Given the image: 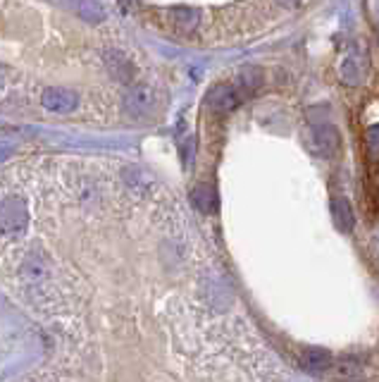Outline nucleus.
<instances>
[{
	"label": "nucleus",
	"instance_id": "39448f33",
	"mask_svg": "<svg viewBox=\"0 0 379 382\" xmlns=\"http://www.w3.org/2000/svg\"><path fill=\"white\" fill-rule=\"evenodd\" d=\"M243 103V96L234 84H217L215 88H210L208 93V105L217 112H229L234 108H239Z\"/></svg>",
	"mask_w": 379,
	"mask_h": 382
},
{
	"label": "nucleus",
	"instance_id": "f3484780",
	"mask_svg": "<svg viewBox=\"0 0 379 382\" xmlns=\"http://www.w3.org/2000/svg\"><path fill=\"white\" fill-rule=\"evenodd\" d=\"M3 79H5V69L0 67V84H3Z\"/></svg>",
	"mask_w": 379,
	"mask_h": 382
},
{
	"label": "nucleus",
	"instance_id": "6e6552de",
	"mask_svg": "<svg viewBox=\"0 0 379 382\" xmlns=\"http://www.w3.org/2000/svg\"><path fill=\"white\" fill-rule=\"evenodd\" d=\"M339 74H342L344 84L349 86H358L365 76V65H363V55L358 53L356 48L351 53H346V57L342 60V67H339Z\"/></svg>",
	"mask_w": 379,
	"mask_h": 382
},
{
	"label": "nucleus",
	"instance_id": "ddd939ff",
	"mask_svg": "<svg viewBox=\"0 0 379 382\" xmlns=\"http://www.w3.org/2000/svg\"><path fill=\"white\" fill-rule=\"evenodd\" d=\"M172 22L179 24V27H196L198 19H201V12L196 8H189V5H179V8L170 10Z\"/></svg>",
	"mask_w": 379,
	"mask_h": 382
},
{
	"label": "nucleus",
	"instance_id": "f8f14e48",
	"mask_svg": "<svg viewBox=\"0 0 379 382\" xmlns=\"http://www.w3.org/2000/svg\"><path fill=\"white\" fill-rule=\"evenodd\" d=\"M22 275H24L27 282H41V279H46L48 277L46 260H41L36 253H31V256H27V260H24V265H22Z\"/></svg>",
	"mask_w": 379,
	"mask_h": 382
},
{
	"label": "nucleus",
	"instance_id": "dca6fc26",
	"mask_svg": "<svg viewBox=\"0 0 379 382\" xmlns=\"http://www.w3.org/2000/svg\"><path fill=\"white\" fill-rule=\"evenodd\" d=\"M277 3L281 5V8H296L301 0H277Z\"/></svg>",
	"mask_w": 379,
	"mask_h": 382
},
{
	"label": "nucleus",
	"instance_id": "4468645a",
	"mask_svg": "<svg viewBox=\"0 0 379 382\" xmlns=\"http://www.w3.org/2000/svg\"><path fill=\"white\" fill-rule=\"evenodd\" d=\"M110 69H112V74L117 76V79H122V81L132 79V65L122 55H112L110 57Z\"/></svg>",
	"mask_w": 379,
	"mask_h": 382
},
{
	"label": "nucleus",
	"instance_id": "423d86ee",
	"mask_svg": "<svg viewBox=\"0 0 379 382\" xmlns=\"http://www.w3.org/2000/svg\"><path fill=\"white\" fill-rule=\"evenodd\" d=\"M55 3L69 12H74L76 17H81L88 24H98L105 19V10H103L98 0H55Z\"/></svg>",
	"mask_w": 379,
	"mask_h": 382
},
{
	"label": "nucleus",
	"instance_id": "0eeeda50",
	"mask_svg": "<svg viewBox=\"0 0 379 382\" xmlns=\"http://www.w3.org/2000/svg\"><path fill=\"white\" fill-rule=\"evenodd\" d=\"M301 366L305 368L308 373L313 375H327L332 371L334 361H332V354L325 352V349H317V347H305L301 349Z\"/></svg>",
	"mask_w": 379,
	"mask_h": 382
},
{
	"label": "nucleus",
	"instance_id": "1a4fd4ad",
	"mask_svg": "<svg viewBox=\"0 0 379 382\" xmlns=\"http://www.w3.org/2000/svg\"><path fill=\"white\" fill-rule=\"evenodd\" d=\"M262 81H265V74H262V69L255 67V65H250V67H243L241 69L239 76H236V81H234V86L239 88L243 98H248L250 93H255L262 86Z\"/></svg>",
	"mask_w": 379,
	"mask_h": 382
},
{
	"label": "nucleus",
	"instance_id": "f257e3e1",
	"mask_svg": "<svg viewBox=\"0 0 379 382\" xmlns=\"http://www.w3.org/2000/svg\"><path fill=\"white\" fill-rule=\"evenodd\" d=\"M27 225H29V213L22 199L10 196V199L0 203V234L3 237L8 239L22 237L27 232Z\"/></svg>",
	"mask_w": 379,
	"mask_h": 382
},
{
	"label": "nucleus",
	"instance_id": "7ed1b4c3",
	"mask_svg": "<svg viewBox=\"0 0 379 382\" xmlns=\"http://www.w3.org/2000/svg\"><path fill=\"white\" fill-rule=\"evenodd\" d=\"M41 103L53 112H72L79 103V96L65 86H48L41 96Z\"/></svg>",
	"mask_w": 379,
	"mask_h": 382
},
{
	"label": "nucleus",
	"instance_id": "9b49d317",
	"mask_svg": "<svg viewBox=\"0 0 379 382\" xmlns=\"http://www.w3.org/2000/svg\"><path fill=\"white\" fill-rule=\"evenodd\" d=\"M191 203L201 210V213H213L217 208V196L213 187H208V184H198V187L191 191Z\"/></svg>",
	"mask_w": 379,
	"mask_h": 382
},
{
	"label": "nucleus",
	"instance_id": "9d476101",
	"mask_svg": "<svg viewBox=\"0 0 379 382\" xmlns=\"http://www.w3.org/2000/svg\"><path fill=\"white\" fill-rule=\"evenodd\" d=\"M330 208H332V220L339 232H351L353 225H356V215H353L351 203L346 199H332Z\"/></svg>",
	"mask_w": 379,
	"mask_h": 382
},
{
	"label": "nucleus",
	"instance_id": "20e7f679",
	"mask_svg": "<svg viewBox=\"0 0 379 382\" xmlns=\"http://www.w3.org/2000/svg\"><path fill=\"white\" fill-rule=\"evenodd\" d=\"M153 105H156V93H153V88L148 84L132 86V91L127 93V98H124L127 112L134 115V117H144V115H148L153 110Z\"/></svg>",
	"mask_w": 379,
	"mask_h": 382
},
{
	"label": "nucleus",
	"instance_id": "2eb2a0df",
	"mask_svg": "<svg viewBox=\"0 0 379 382\" xmlns=\"http://www.w3.org/2000/svg\"><path fill=\"white\" fill-rule=\"evenodd\" d=\"M365 144H368V153L372 158H379V125L370 127L368 134H365Z\"/></svg>",
	"mask_w": 379,
	"mask_h": 382
},
{
	"label": "nucleus",
	"instance_id": "f03ea898",
	"mask_svg": "<svg viewBox=\"0 0 379 382\" xmlns=\"http://www.w3.org/2000/svg\"><path fill=\"white\" fill-rule=\"evenodd\" d=\"M308 149L317 158H332L339 151V132L332 125H320L308 132Z\"/></svg>",
	"mask_w": 379,
	"mask_h": 382
}]
</instances>
